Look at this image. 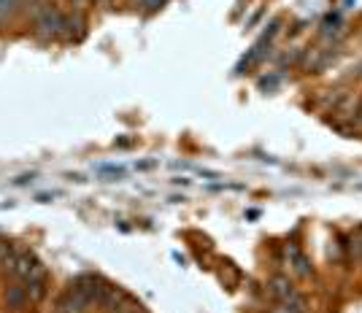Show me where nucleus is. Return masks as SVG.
Instances as JSON below:
<instances>
[{"mask_svg":"<svg viewBox=\"0 0 362 313\" xmlns=\"http://www.w3.org/2000/svg\"><path fill=\"white\" fill-rule=\"evenodd\" d=\"M98 305H103L109 313H130V311H136V308H138V305L130 300V294H127V292H122L119 286H109V289H106V294H103V300H100Z\"/></svg>","mask_w":362,"mask_h":313,"instance_id":"f257e3e1","label":"nucleus"},{"mask_svg":"<svg viewBox=\"0 0 362 313\" xmlns=\"http://www.w3.org/2000/svg\"><path fill=\"white\" fill-rule=\"evenodd\" d=\"M73 286L87 297V303H100L103 294H106V289H109V283L100 276H81V279H76Z\"/></svg>","mask_w":362,"mask_h":313,"instance_id":"f03ea898","label":"nucleus"},{"mask_svg":"<svg viewBox=\"0 0 362 313\" xmlns=\"http://www.w3.org/2000/svg\"><path fill=\"white\" fill-rule=\"evenodd\" d=\"M87 305H89L87 297H84L76 286H71V289L57 300V313H84Z\"/></svg>","mask_w":362,"mask_h":313,"instance_id":"7ed1b4c3","label":"nucleus"},{"mask_svg":"<svg viewBox=\"0 0 362 313\" xmlns=\"http://www.w3.org/2000/svg\"><path fill=\"white\" fill-rule=\"evenodd\" d=\"M60 28H65V17L57 8H43V14L38 17V30L43 35L57 33Z\"/></svg>","mask_w":362,"mask_h":313,"instance_id":"20e7f679","label":"nucleus"},{"mask_svg":"<svg viewBox=\"0 0 362 313\" xmlns=\"http://www.w3.org/2000/svg\"><path fill=\"white\" fill-rule=\"evenodd\" d=\"M28 303H30V294H28L25 286H8V292H6V305H8V311H25Z\"/></svg>","mask_w":362,"mask_h":313,"instance_id":"39448f33","label":"nucleus"},{"mask_svg":"<svg viewBox=\"0 0 362 313\" xmlns=\"http://www.w3.org/2000/svg\"><path fill=\"white\" fill-rule=\"evenodd\" d=\"M270 292H273V297H276L279 303L297 297V289H295V286H292V281L284 279V276H276V279L270 281Z\"/></svg>","mask_w":362,"mask_h":313,"instance_id":"423d86ee","label":"nucleus"},{"mask_svg":"<svg viewBox=\"0 0 362 313\" xmlns=\"http://www.w3.org/2000/svg\"><path fill=\"white\" fill-rule=\"evenodd\" d=\"M287 251H290V257H292V259H295V270H297L300 276H311V268H308V259H306V257H303V254H300V251H297L295 246H290Z\"/></svg>","mask_w":362,"mask_h":313,"instance_id":"0eeeda50","label":"nucleus"},{"mask_svg":"<svg viewBox=\"0 0 362 313\" xmlns=\"http://www.w3.org/2000/svg\"><path fill=\"white\" fill-rule=\"evenodd\" d=\"M338 25H341V19H338V17H327L325 19V35L338 33Z\"/></svg>","mask_w":362,"mask_h":313,"instance_id":"6e6552de","label":"nucleus"},{"mask_svg":"<svg viewBox=\"0 0 362 313\" xmlns=\"http://www.w3.org/2000/svg\"><path fill=\"white\" fill-rule=\"evenodd\" d=\"M14 6H17V0H0V17H6Z\"/></svg>","mask_w":362,"mask_h":313,"instance_id":"1a4fd4ad","label":"nucleus"},{"mask_svg":"<svg viewBox=\"0 0 362 313\" xmlns=\"http://www.w3.org/2000/svg\"><path fill=\"white\" fill-rule=\"evenodd\" d=\"M162 3H165V0H144L146 11H157V8H162Z\"/></svg>","mask_w":362,"mask_h":313,"instance_id":"9d476101","label":"nucleus"},{"mask_svg":"<svg viewBox=\"0 0 362 313\" xmlns=\"http://www.w3.org/2000/svg\"><path fill=\"white\" fill-rule=\"evenodd\" d=\"M130 313H146L144 308H141V305H138V308H136V311H130Z\"/></svg>","mask_w":362,"mask_h":313,"instance_id":"9b49d317","label":"nucleus"},{"mask_svg":"<svg viewBox=\"0 0 362 313\" xmlns=\"http://www.w3.org/2000/svg\"><path fill=\"white\" fill-rule=\"evenodd\" d=\"M360 73H362V65H360Z\"/></svg>","mask_w":362,"mask_h":313,"instance_id":"f8f14e48","label":"nucleus"}]
</instances>
